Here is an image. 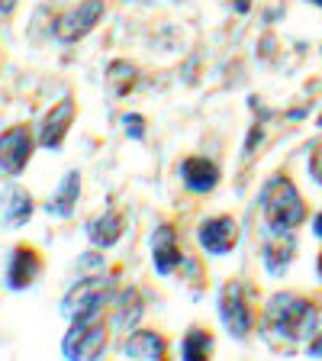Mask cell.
Instances as JSON below:
<instances>
[{
    "instance_id": "obj_1",
    "label": "cell",
    "mask_w": 322,
    "mask_h": 361,
    "mask_svg": "<svg viewBox=\"0 0 322 361\" xmlns=\"http://www.w3.org/2000/svg\"><path fill=\"white\" fill-rule=\"evenodd\" d=\"M319 300L306 297L300 290H274L268 297V303L261 307V326L264 332L274 342H309L319 329Z\"/></svg>"
},
{
    "instance_id": "obj_2",
    "label": "cell",
    "mask_w": 322,
    "mask_h": 361,
    "mask_svg": "<svg viewBox=\"0 0 322 361\" xmlns=\"http://www.w3.org/2000/svg\"><path fill=\"white\" fill-rule=\"evenodd\" d=\"M258 207L271 233H293L309 219V207L290 174H271L261 184Z\"/></svg>"
},
{
    "instance_id": "obj_3",
    "label": "cell",
    "mask_w": 322,
    "mask_h": 361,
    "mask_svg": "<svg viewBox=\"0 0 322 361\" xmlns=\"http://www.w3.org/2000/svg\"><path fill=\"white\" fill-rule=\"evenodd\" d=\"M216 313L219 323L235 342H245L252 332L261 326V307L258 293L245 278H225L216 293Z\"/></svg>"
},
{
    "instance_id": "obj_4",
    "label": "cell",
    "mask_w": 322,
    "mask_h": 361,
    "mask_svg": "<svg viewBox=\"0 0 322 361\" xmlns=\"http://www.w3.org/2000/svg\"><path fill=\"white\" fill-rule=\"evenodd\" d=\"M116 290H120L116 278L97 271V274H87V278L75 281V284L68 287L61 303H58V310L68 323H75V319H90V316H104V310L113 307Z\"/></svg>"
},
{
    "instance_id": "obj_5",
    "label": "cell",
    "mask_w": 322,
    "mask_h": 361,
    "mask_svg": "<svg viewBox=\"0 0 322 361\" xmlns=\"http://www.w3.org/2000/svg\"><path fill=\"white\" fill-rule=\"evenodd\" d=\"M113 342V323L106 316H90V319H75L68 323L61 336V358L65 361H100L110 352Z\"/></svg>"
},
{
    "instance_id": "obj_6",
    "label": "cell",
    "mask_w": 322,
    "mask_h": 361,
    "mask_svg": "<svg viewBox=\"0 0 322 361\" xmlns=\"http://www.w3.org/2000/svg\"><path fill=\"white\" fill-rule=\"evenodd\" d=\"M45 274V252L36 242H13V248L7 252V264H4V284L10 293H23L39 284V278Z\"/></svg>"
},
{
    "instance_id": "obj_7",
    "label": "cell",
    "mask_w": 322,
    "mask_h": 361,
    "mask_svg": "<svg viewBox=\"0 0 322 361\" xmlns=\"http://www.w3.org/2000/svg\"><path fill=\"white\" fill-rule=\"evenodd\" d=\"M39 149L36 126L30 123H13L0 133V171L7 178H20L32 161V152Z\"/></svg>"
},
{
    "instance_id": "obj_8",
    "label": "cell",
    "mask_w": 322,
    "mask_h": 361,
    "mask_svg": "<svg viewBox=\"0 0 322 361\" xmlns=\"http://www.w3.org/2000/svg\"><path fill=\"white\" fill-rule=\"evenodd\" d=\"M149 245H151V268H155L158 278H171L187 262L184 245H180V229L174 219H158Z\"/></svg>"
},
{
    "instance_id": "obj_9",
    "label": "cell",
    "mask_w": 322,
    "mask_h": 361,
    "mask_svg": "<svg viewBox=\"0 0 322 361\" xmlns=\"http://www.w3.org/2000/svg\"><path fill=\"white\" fill-rule=\"evenodd\" d=\"M106 13V4L104 0H78L75 7H68L65 13L55 16L52 23V32L58 42H81L84 36H90L94 32V26H97L100 20H104Z\"/></svg>"
},
{
    "instance_id": "obj_10",
    "label": "cell",
    "mask_w": 322,
    "mask_h": 361,
    "mask_svg": "<svg viewBox=\"0 0 322 361\" xmlns=\"http://www.w3.org/2000/svg\"><path fill=\"white\" fill-rule=\"evenodd\" d=\"M242 242V229L235 223L233 213H216V216H206L197 223V245L213 258L233 255Z\"/></svg>"
},
{
    "instance_id": "obj_11",
    "label": "cell",
    "mask_w": 322,
    "mask_h": 361,
    "mask_svg": "<svg viewBox=\"0 0 322 361\" xmlns=\"http://www.w3.org/2000/svg\"><path fill=\"white\" fill-rule=\"evenodd\" d=\"M78 120V100L75 97H61L55 100L49 110H45L42 123L36 126V139H39V149H61L68 139V133H71V126H75Z\"/></svg>"
},
{
    "instance_id": "obj_12",
    "label": "cell",
    "mask_w": 322,
    "mask_h": 361,
    "mask_svg": "<svg viewBox=\"0 0 322 361\" xmlns=\"http://www.w3.org/2000/svg\"><path fill=\"white\" fill-rule=\"evenodd\" d=\"M123 355L129 361H171V342L161 329H145L135 326L123 338Z\"/></svg>"
},
{
    "instance_id": "obj_13",
    "label": "cell",
    "mask_w": 322,
    "mask_h": 361,
    "mask_svg": "<svg viewBox=\"0 0 322 361\" xmlns=\"http://www.w3.org/2000/svg\"><path fill=\"white\" fill-rule=\"evenodd\" d=\"M126 226H129V213L123 210V207H106V210L94 213V216L87 219L84 235H87L90 245L104 252V248H113L126 235Z\"/></svg>"
},
{
    "instance_id": "obj_14",
    "label": "cell",
    "mask_w": 322,
    "mask_h": 361,
    "mask_svg": "<svg viewBox=\"0 0 322 361\" xmlns=\"http://www.w3.org/2000/svg\"><path fill=\"white\" fill-rule=\"evenodd\" d=\"M178 171H180V184H184L190 194H197V197L213 194V190L219 188V180H223L219 165L213 161V158H206V155H187L184 161H180Z\"/></svg>"
},
{
    "instance_id": "obj_15",
    "label": "cell",
    "mask_w": 322,
    "mask_h": 361,
    "mask_svg": "<svg viewBox=\"0 0 322 361\" xmlns=\"http://www.w3.org/2000/svg\"><path fill=\"white\" fill-rule=\"evenodd\" d=\"M293 258H297V239L293 233H271L264 235L261 242V262H264V271L271 278H284L290 271Z\"/></svg>"
},
{
    "instance_id": "obj_16",
    "label": "cell",
    "mask_w": 322,
    "mask_h": 361,
    "mask_svg": "<svg viewBox=\"0 0 322 361\" xmlns=\"http://www.w3.org/2000/svg\"><path fill=\"white\" fill-rule=\"evenodd\" d=\"M145 316V297L142 290L135 284H123L120 290H116V297H113V329L120 332H132L135 326L142 323Z\"/></svg>"
},
{
    "instance_id": "obj_17",
    "label": "cell",
    "mask_w": 322,
    "mask_h": 361,
    "mask_svg": "<svg viewBox=\"0 0 322 361\" xmlns=\"http://www.w3.org/2000/svg\"><path fill=\"white\" fill-rule=\"evenodd\" d=\"M32 213H36V197L26 188H20V184H7L4 194H0V219H4V226L20 229V226H26L32 219Z\"/></svg>"
},
{
    "instance_id": "obj_18",
    "label": "cell",
    "mask_w": 322,
    "mask_h": 361,
    "mask_svg": "<svg viewBox=\"0 0 322 361\" xmlns=\"http://www.w3.org/2000/svg\"><path fill=\"white\" fill-rule=\"evenodd\" d=\"M78 203H81V171L71 168V171H65V178L58 180L55 194L45 200V213L55 219H71L78 213Z\"/></svg>"
},
{
    "instance_id": "obj_19",
    "label": "cell",
    "mask_w": 322,
    "mask_h": 361,
    "mask_svg": "<svg viewBox=\"0 0 322 361\" xmlns=\"http://www.w3.org/2000/svg\"><path fill=\"white\" fill-rule=\"evenodd\" d=\"M216 358V332L206 323H190L180 336V361H213Z\"/></svg>"
},
{
    "instance_id": "obj_20",
    "label": "cell",
    "mask_w": 322,
    "mask_h": 361,
    "mask_svg": "<svg viewBox=\"0 0 322 361\" xmlns=\"http://www.w3.org/2000/svg\"><path fill=\"white\" fill-rule=\"evenodd\" d=\"M139 84V68L129 59H116L106 65V87H110L113 97H129Z\"/></svg>"
},
{
    "instance_id": "obj_21",
    "label": "cell",
    "mask_w": 322,
    "mask_h": 361,
    "mask_svg": "<svg viewBox=\"0 0 322 361\" xmlns=\"http://www.w3.org/2000/svg\"><path fill=\"white\" fill-rule=\"evenodd\" d=\"M123 133H126L129 139H135V142H142L145 139V116L142 113H126V116H123Z\"/></svg>"
},
{
    "instance_id": "obj_22",
    "label": "cell",
    "mask_w": 322,
    "mask_h": 361,
    "mask_svg": "<svg viewBox=\"0 0 322 361\" xmlns=\"http://www.w3.org/2000/svg\"><path fill=\"white\" fill-rule=\"evenodd\" d=\"M306 168H309V174H313V180L322 188V142H316L313 145V152H309V161H306Z\"/></svg>"
},
{
    "instance_id": "obj_23",
    "label": "cell",
    "mask_w": 322,
    "mask_h": 361,
    "mask_svg": "<svg viewBox=\"0 0 322 361\" xmlns=\"http://www.w3.org/2000/svg\"><path fill=\"white\" fill-rule=\"evenodd\" d=\"M306 355L309 358H322V329H316V336L306 342Z\"/></svg>"
},
{
    "instance_id": "obj_24",
    "label": "cell",
    "mask_w": 322,
    "mask_h": 361,
    "mask_svg": "<svg viewBox=\"0 0 322 361\" xmlns=\"http://www.w3.org/2000/svg\"><path fill=\"white\" fill-rule=\"evenodd\" d=\"M16 10V0H0V16H10Z\"/></svg>"
},
{
    "instance_id": "obj_25",
    "label": "cell",
    "mask_w": 322,
    "mask_h": 361,
    "mask_svg": "<svg viewBox=\"0 0 322 361\" xmlns=\"http://www.w3.org/2000/svg\"><path fill=\"white\" fill-rule=\"evenodd\" d=\"M313 235H316V239L322 242V210H319V213H316V216H313Z\"/></svg>"
},
{
    "instance_id": "obj_26",
    "label": "cell",
    "mask_w": 322,
    "mask_h": 361,
    "mask_svg": "<svg viewBox=\"0 0 322 361\" xmlns=\"http://www.w3.org/2000/svg\"><path fill=\"white\" fill-rule=\"evenodd\" d=\"M248 7H252V0H235V10H239V13H248Z\"/></svg>"
},
{
    "instance_id": "obj_27",
    "label": "cell",
    "mask_w": 322,
    "mask_h": 361,
    "mask_svg": "<svg viewBox=\"0 0 322 361\" xmlns=\"http://www.w3.org/2000/svg\"><path fill=\"white\" fill-rule=\"evenodd\" d=\"M316 271H319V278H322V252H319V258H316Z\"/></svg>"
},
{
    "instance_id": "obj_28",
    "label": "cell",
    "mask_w": 322,
    "mask_h": 361,
    "mask_svg": "<svg viewBox=\"0 0 322 361\" xmlns=\"http://www.w3.org/2000/svg\"><path fill=\"white\" fill-rule=\"evenodd\" d=\"M309 4H313V7H322V0H309Z\"/></svg>"
},
{
    "instance_id": "obj_29",
    "label": "cell",
    "mask_w": 322,
    "mask_h": 361,
    "mask_svg": "<svg viewBox=\"0 0 322 361\" xmlns=\"http://www.w3.org/2000/svg\"><path fill=\"white\" fill-rule=\"evenodd\" d=\"M316 126H319V129H322V113H319V120H316Z\"/></svg>"
}]
</instances>
